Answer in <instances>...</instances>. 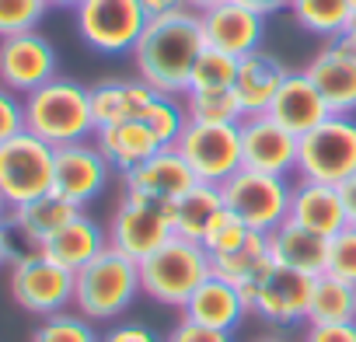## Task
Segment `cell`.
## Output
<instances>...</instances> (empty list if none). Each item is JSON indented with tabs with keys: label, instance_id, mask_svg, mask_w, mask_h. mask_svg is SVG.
<instances>
[{
	"label": "cell",
	"instance_id": "obj_1",
	"mask_svg": "<svg viewBox=\"0 0 356 342\" xmlns=\"http://www.w3.org/2000/svg\"><path fill=\"white\" fill-rule=\"evenodd\" d=\"M203 46L207 42H203L200 15L186 8L164 18H150L129 56H133L136 77L147 81L157 95L182 98L189 91V74Z\"/></svg>",
	"mask_w": 356,
	"mask_h": 342
},
{
	"label": "cell",
	"instance_id": "obj_2",
	"mask_svg": "<svg viewBox=\"0 0 356 342\" xmlns=\"http://www.w3.org/2000/svg\"><path fill=\"white\" fill-rule=\"evenodd\" d=\"M22 105H25V129L46 140L49 147H67L95 136L91 88H84L81 81L53 77L49 84L25 95Z\"/></svg>",
	"mask_w": 356,
	"mask_h": 342
},
{
	"label": "cell",
	"instance_id": "obj_3",
	"mask_svg": "<svg viewBox=\"0 0 356 342\" xmlns=\"http://www.w3.org/2000/svg\"><path fill=\"white\" fill-rule=\"evenodd\" d=\"M140 262L105 248L84 269L74 272V311L98 321H119L140 297Z\"/></svg>",
	"mask_w": 356,
	"mask_h": 342
},
{
	"label": "cell",
	"instance_id": "obj_4",
	"mask_svg": "<svg viewBox=\"0 0 356 342\" xmlns=\"http://www.w3.org/2000/svg\"><path fill=\"white\" fill-rule=\"evenodd\" d=\"M210 276H213L210 252L200 241L178 238V234L168 238L154 255H147L140 262L143 297L161 304V307H178V311L186 307V300L196 293V286Z\"/></svg>",
	"mask_w": 356,
	"mask_h": 342
},
{
	"label": "cell",
	"instance_id": "obj_5",
	"mask_svg": "<svg viewBox=\"0 0 356 342\" xmlns=\"http://www.w3.org/2000/svg\"><path fill=\"white\" fill-rule=\"evenodd\" d=\"M349 175H356V115H328L300 136L293 179L342 186Z\"/></svg>",
	"mask_w": 356,
	"mask_h": 342
},
{
	"label": "cell",
	"instance_id": "obj_6",
	"mask_svg": "<svg viewBox=\"0 0 356 342\" xmlns=\"http://www.w3.org/2000/svg\"><path fill=\"white\" fill-rule=\"evenodd\" d=\"M53 161L56 147L29 129L0 143V196L11 210L53 193Z\"/></svg>",
	"mask_w": 356,
	"mask_h": 342
},
{
	"label": "cell",
	"instance_id": "obj_7",
	"mask_svg": "<svg viewBox=\"0 0 356 342\" xmlns=\"http://www.w3.org/2000/svg\"><path fill=\"white\" fill-rule=\"evenodd\" d=\"M8 290H11V300L35 318H49L74 307V272L56 266L35 248H25L15 255Z\"/></svg>",
	"mask_w": 356,
	"mask_h": 342
},
{
	"label": "cell",
	"instance_id": "obj_8",
	"mask_svg": "<svg viewBox=\"0 0 356 342\" xmlns=\"http://www.w3.org/2000/svg\"><path fill=\"white\" fill-rule=\"evenodd\" d=\"M77 35L88 49L102 56L133 53L147 28V11L140 0H84L74 11Z\"/></svg>",
	"mask_w": 356,
	"mask_h": 342
},
{
	"label": "cell",
	"instance_id": "obj_9",
	"mask_svg": "<svg viewBox=\"0 0 356 342\" xmlns=\"http://www.w3.org/2000/svg\"><path fill=\"white\" fill-rule=\"evenodd\" d=\"M290 193H293L290 179L262 175V171H252V168H241L238 175H231L220 186L224 206L234 217H241L252 231H262V234H269L290 217Z\"/></svg>",
	"mask_w": 356,
	"mask_h": 342
},
{
	"label": "cell",
	"instance_id": "obj_10",
	"mask_svg": "<svg viewBox=\"0 0 356 342\" xmlns=\"http://www.w3.org/2000/svg\"><path fill=\"white\" fill-rule=\"evenodd\" d=\"M175 147L193 168L196 182H203V186L220 189L231 175H238L245 168L241 164V122H224V126L189 122Z\"/></svg>",
	"mask_w": 356,
	"mask_h": 342
},
{
	"label": "cell",
	"instance_id": "obj_11",
	"mask_svg": "<svg viewBox=\"0 0 356 342\" xmlns=\"http://www.w3.org/2000/svg\"><path fill=\"white\" fill-rule=\"evenodd\" d=\"M108 248L129 255L133 262H143L154 255L168 238H175L171 227V203H157L147 196H126L119 200L115 213L108 217Z\"/></svg>",
	"mask_w": 356,
	"mask_h": 342
},
{
	"label": "cell",
	"instance_id": "obj_12",
	"mask_svg": "<svg viewBox=\"0 0 356 342\" xmlns=\"http://www.w3.org/2000/svg\"><path fill=\"white\" fill-rule=\"evenodd\" d=\"M115 175V168L105 161V154L98 150L95 140H81V143H67L56 147V161H53V193L63 196L74 206H88L95 203L105 189L108 179Z\"/></svg>",
	"mask_w": 356,
	"mask_h": 342
},
{
	"label": "cell",
	"instance_id": "obj_13",
	"mask_svg": "<svg viewBox=\"0 0 356 342\" xmlns=\"http://www.w3.org/2000/svg\"><path fill=\"white\" fill-rule=\"evenodd\" d=\"M56 67H60V56L39 28L0 39V84L22 98L49 84L53 77H60Z\"/></svg>",
	"mask_w": 356,
	"mask_h": 342
},
{
	"label": "cell",
	"instance_id": "obj_14",
	"mask_svg": "<svg viewBox=\"0 0 356 342\" xmlns=\"http://www.w3.org/2000/svg\"><path fill=\"white\" fill-rule=\"evenodd\" d=\"M311 290H314V276H304V272H293V269H283V266L273 262L262 272V279L255 283L252 314L262 318L273 328L307 325Z\"/></svg>",
	"mask_w": 356,
	"mask_h": 342
},
{
	"label": "cell",
	"instance_id": "obj_15",
	"mask_svg": "<svg viewBox=\"0 0 356 342\" xmlns=\"http://www.w3.org/2000/svg\"><path fill=\"white\" fill-rule=\"evenodd\" d=\"M297 147L300 136L283 129L269 112L241 119V164L262 175L293 179L297 175Z\"/></svg>",
	"mask_w": 356,
	"mask_h": 342
},
{
	"label": "cell",
	"instance_id": "obj_16",
	"mask_svg": "<svg viewBox=\"0 0 356 342\" xmlns=\"http://www.w3.org/2000/svg\"><path fill=\"white\" fill-rule=\"evenodd\" d=\"M304 74L321 91L332 115H356V49L346 39L325 42L304 63Z\"/></svg>",
	"mask_w": 356,
	"mask_h": 342
},
{
	"label": "cell",
	"instance_id": "obj_17",
	"mask_svg": "<svg viewBox=\"0 0 356 342\" xmlns=\"http://www.w3.org/2000/svg\"><path fill=\"white\" fill-rule=\"evenodd\" d=\"M193 186H196V175L186 164V157L178 154V147H161L154 157H147L143 164L129 168L122 175L126 196H147V200H157V203H175Z\"/></svg>",
	"mask_w": 356,
	"mask_h": 342
},
{
	"label": "cell",
	"instance_id": "obj_18",
	"mask_svg": "<svg viewBox=\"0 0 356 342\" xmlns=\"http://www.w3.org/2000/svg\"><path fill=\"white\" fill-rule=\"evenodd\" d=\"M200 25H203V42L210 49H220L238 60L262 49V39H266V18L234 4V0L200 15Z\"/></svg>",
	"mask_w": 356,
	"mask_h": 342
},
{
	"label": "cell",
	"instance_id": "obj_19",
	"mask_svg": "<svg viewBox=\"0 0 356 342\" xmlns=\"http://www.w3.org/2000/svg\"><path fill=\"white\" fill-rule=\"evenodd\" d=\"M182 318L193 321V325H203V328H213V332H227L234 335L241 328V321L248 318V307L238 293V286L231 279H220V276H210L196 286V293L186 300L182 307Z\"/></svg>",
	"mask_w": 356,
	"mask_h": 342
},
{
	"label": "cell",
	"instance_id": "obj_20",
	"mask_svg": "<svg viewBox=\"0 0 356 342\" xmlns=\"http://www.w3.org/2000/svg\"><path fill=\"white\" fill-rule=\"evenodd\" d=\"M269 115H273L283 129H290L293 136H304V133H311L314 126H321L332 112H328L321 91L311 84V77H307L304 70H290L286 81L280 84L273 105H269Z\"/></svg>",
	"mask_w": 356,
	"mask_h": 342
},
{
	"label": "cell",
	"instance_id": "obj_21",
	"mask_svg": "<svg viewBox=\"0 0 356 342\" xmlns=\"http://www.w3.org/2000/svg\"><path fill=\"white\" fill-rule=\"evenodd\" d=\"M293 224L321 234V238H332L346 227V210H342V200H339V186H325V182H307V179H297L293 182V193H290V217Z\"/></svg>",
	"mask_w": 356,
	"mask_h": 342
},
{
	"label": "cell",
	"instance_id": "obj_22",
	"mask_svg": "<svg viewBox=\"0 0 356 342\" xmlns=\"http://www.w3.org/2000/svg\"><path fill=\"white\" fill-rule=\"evenodd\" d=\"M154 98H157V91L140 77H108V81L91 84L95 129L112 126V122H126V119H140Z\"/></svg>",
	"mask_w": 356,
	"mask_h": 342
},
{
	"label": "cell",
	"instance_id": "obj_23",
	"mask_svg": "<svg viewBox=\"0 0 356 342\" xmlns=\"http://www.w3.org/2000/svg\"><path fill=\"white\" fill-rule=\"evenodd\" d=\"M77 213H81V206L67 203V200L56 196V193H46V196H39V200H32V203H25V206H15V210L8 213V227H11V234H15L25 248H42V245H46L56 231H63Z\"/></svg>",
	"mask_w": 356,
	"mask_h": 342
},
{
	"label": "cell",
	"instance_id": "obj_24",
	"mask_svg": "<svg viewBox=\"0 0 356 342\" xmlns=\"http://www.w3.org/2000/svg\"><path fill=\"white\" fill-rule=\"evenodd\" d=\"M269 259L283 269H293V272H304V276H321L325 266H328V238L293 224V220H283L280 227H273L269 234Z\"/></svg>",
	"mask_w": 356,
	"mask_h": 342
},
{
	"label": "cell",
	"instance_id": "obj_25",
	"mask_svg": "<svg viewBox=\"0 0 356 342\" xmlns=\"http://www.w3.org/2000/svg\"><path fill=\"white\" fill-rule=\"evenodd\" d=\"M286 67L280 56L266 53V49H255L248 56L238 60V81H234V95L245 108V115H262L269 112L280 84L286 81Z\"/></svg>",
	"mask_w": 356,
	"mask_h": 342
},
{
	"label": "cell",
	"instance_id": "obj_26",
	"mask_svg": "<svg viewBox=\"0 0 356 342\" xmlns=\"http://www.w3.org/2000/svg\"><path fill=\"white\" fill-rule=\"evenodd\" d=\"M105 248H108V231H105L95 217H88V213L81 210L63 231H56V234H53L42 248H35V252H42V255L53 259L56 266L77 272V269H84L91 259H98Z\"/></svg>",
	"mask_w": 356,
	"mask_h": 342
},
{
	"label": "cell",
	"instance_id": "obj_27",
	"mask_svg": "<svg viewBox=\"0 0 356 342\" xmlns=\"http://www.w3.org/2000/svg\"><path fill=\"white\" fill-rule=\"evenodd\" d=\"M91 140L98 143V150L105 154V161L119 171V175H126L129 168L143 164L147 157H154L161 150V140L150 133V126L143 119H126V122L102 126V129H95Z\"/></svg>",
	"mask_w": 356,
	"mask_h": 342
},
{
	"label": "cell",
	"instance_id": "obj_28",
	"mask_svg": "<svg viewBox=\"0 0 356 342\" xmlns=\"http://www.w3.org/2000/svg\"><path fill=\"white\" fill-rule=\"evenodd\" d=\"M220 210H224L220 189L196 182L186 196H178L171 203V227H175L178 238H189V241H200L203 245V234H207V227L213 224V217Z\"/></svg>",
	"mask_w": 356,
	"mask_h": 342
},
{
	"label": "cell",
	"instance_id": "obj_29",
	"mask_svg": "<svg viewBox=\"0 0 356 342\" xmlns=\"http://www.w3.org/2000/svg\"><path fill=\"white\" fill-rule=\"evenodd\" d=\"M210 266H213V276L231 279L234 286L252 283V279H259V276L273 266V259H269V238H266L262 231H252L234 252L213 255Z\"/></svg>",
	"mask_w": 356,
	"mask_h": 342
},
{
	"label": "cell",
	"instance_id": "obj_30",
	"mask_svg": "<svg viewBox=\"0 0 356 342\" xmlns=\"http://www.w3.org/2000/svg\"><path fill=\"white\" fill-rule=\"evenodd\" d=\"M307 321L311 325H332V321H356V286L321 272L314 276V290H311V307H307Z\"/></svg>",
	"mask_w": 356,
	"mask_h": 342
},
{
	"label": "cell",
	"instance_id": "obj_31",
	"mask_svg": "<svg viewBox=\"0 0 356 342\" xmlns=\"http://www.w3.org/2000/svg\"><path fill=\"white\" fill-rule=\"evenodd\" d=\"M353 8H356V0H290L293 22L304 32H311V35H318L325 42L342 39Z\"/></svg>",
	"mask_w": 356,
	"mask_h": 342
},
{
	"label": "cell",
	"instance_id": "obj_32",
	"mask_svg": "<svg viewBox=\"0 0 356 342\" xmlns=\"http://www.w3.org/2000/svg\"><path fill=\"white\" fill-rule=\"evenodd\" d=\"M182 105H186L189 122L224 126V122H241L245 119V108H241L234 88H227V91H186Z\"/></svg>",
	"mask_w": 356,
	"mask_h": 342
},
{
	"label": "cell",
	"instance_id": "obj_33",
	"mask_svg": "<svg viewBox=\"0 0 356 342\" xmlns=\"http://www.w3.org/2000/svg\"><path fill=\"white\" fill-rule=\"evenodd\" d=\"M234 81H238V56L203 46L189 74V91H227L234 88Z\"/></svg>",
	"mask_w": 356,
	"mask_h": 342
},
{
	"label": "cell",
	"instance_id": "obj_34",
	"mask_svg": "<svg viewBox=\"0 0 356 342\" xmlns=\"http://www.w3.org/2000/svg\"><path fill=\"white\" fill-rule=\"evenodd\" d=\"M32 342H102V332L95 328L91 318H84L81 311H60L39 321V328L32 332Z\"/></svg>",
	"mask_w": 356,
	"mask_h": 342
},
{
	"label": "cell",
	"instance_id": "obj_35",
	"mask_svg": "<svg viewBox=\"0 0 356 342\" xmlns=\"http://www.w3.org/2000/svg\"><path fill=\"white\" fill-rule=\"evenodd\" d=\"M140 119L150 126V133L161 140V147H175L178 136H182L186 126H189L186 105H182V98H175V95H157Z\"/></svg>",
	"mask_w": 356,
	"mask_h": 342
},
{
	"label": "cell",
	"instance_id": "obj_36",
	"mask_svg": "<svg viewBox=\"0 0 356 342\" xmlns=\"http://www.w3.org/2000/svg\"><path fill=\"white\" fill-rule=\"evenodd\" d=\"M46 11H49L46 0H0V39L35 32Z\"/></svg>",
	"mask_w": 356,
	"mask_h": 342
},
{
	"label": "cell",
	"instance_id": "obj_37",
	"mask_svg": "<svg viewBox=\"0 0 356 342\" xmlns=\"http://www.w3.org/2000/svg\"><path fill=\"white\" fill-rule=\"evenodd\" d=\"M248 234H252V227L224 206V210L213 217V224L207 227V234H203V248L210 252V259H213V255H227V252H234Z\"/></svg>",
	"mask_w": 356,
	"mask_h": 342
},
{
	"label": "cell",
	"instance_id": "obj_38",
	"mask_svg": "<svg viewBox=\"0 0 356 342\" xmlns=\"http://www.w3.org/2000/svg\"><path fill=\"white\" fill-rule=\"evenodd\" d=\"M325 272H332V276H339V279L356 286V227L346 224L339 234L328 238V266H325Z\"/></svg>",
	"mask_w": 356,
	"mask_h": 342
},
{
	"label": "cell",
	"instance_id": "obj_39",
	"mask_svg": "<svg viewBox=\"0 0 356 342\" xmlns=\"http://www.w3.org/2000/svg\"><path fill=\"white\" fill-rule=\"evenodd\" d=\"M25 129V105H22V95L8 91L0 84V143H8L11 136H18Z\"/></svg>",
	"mask_w": 356,
	"mask_h": 342
},
{
	"label": "cell",
	"instance_id": "obj_40",
	"mask_svg": "<svg viewBox=\"0 0 356 342\" xmlns=\"http://www.w3.org/2000/svg\"><path fill=\"white\" fill-rule=\"evenodd\" d=\"M102 342H164V335L143 321H112L108 332H102Z\"/></svg>",
	"mask_w": 356,
	"mask_h": 342
},
{
	"label": "cell",
	"instance_id": "obj_41",
	"mask_svg": "<svg viewBox=\"0 0 356 342\" xmlns=\"http://www.w3.org/2000/svg\"><path fill=\"white\" fill-rule=\"evenodd\" d=\"M300 342H356V321H332V325H304Z\"/></svg>",
	"mask_w": 356,
	"mask_h": 342
},
{
	"label": "cell",
	"instance_id": "obj_42",
	"mask_svg": "<svg viewBox=\"0 0 356 342\" xmlns=\"http://www.w3.org/2000/svg\"><path fill=\"white\" fill-rule=\"evenodd\" d=\"M164 342H234V335H227V332H213V328H203V325H193V321H178L168 335H164Z\"/></svg>",
	"mask_w": 356,
	"mask_h": 342
},
{
	"label": "cell",
	"instance_id": "obj_43",
	"mask_svg": "<svg viewBox=\"0 0 356 342\" xmlns=\"http://www.w3.org/2000/svg\"><path fill=\"white\" fill-rule=\"evenodd\" d=\"M339 200H342V210H346V224L356 227V175H349L339 186Z\"/></svg>",
	"mask_w": 356,
	"mask_h": 342
},
{
	"label": "cell",
	"instance_id": "obj_44",
	"mask_svg": "<svg viewBox=\"0 0 356 342\" xmlns=\"http://www.w3.org/2000/svg\"><path fill=\"white\" fill-rule=\"evenodd\" d=\"M143 11H147V22L150 18H164V15H175V11H186V0H140Z\"/></svg>",
	"mask_w": 356,
	"mask_h": 342
},
{
	"label": "cell",
	"instance_id": "obj_45",
	"mask_svg": "<svg viewBox=\"0 0 356 342\" xmlns=\"http://www.w3.org/2000/svg\"><path fill=\"white\" fill-rule=\"evenodd\" d=\"M234 4H241V8H248V11L262 15V18L280 15V11H290V0H234Z\"/></svg>",
	"mask_w": 356,
	"mask_h": 342
},
{
	"label": "cell",
	"instance_id": "obj_46",
	"mask_svg": "<svg viewBox=\"0 0 356 342\" xmlns=\"http://www.w3.org/2000/svg\"><path fill=\"white\" fill-rule=\"evenodd\" d=\"M15 238H11V227L8 224H0V269H4V266H11L15 262Z\"/></svg>",
	"mask_w": 356,
	"mask_h": 342
},
{
	"label": "cell",
	"instance_id": "obj_47",
	"mask_svg": "<svg viewBox=\"0 0 356 342\" xmlns=\"http://www.w3.org/2000/svg\"><path fill=\"white\" fill-rule=\"evenodd\" d=\"M220 4H227V0H186V8L196 11V15H207V11H213V8H220Z\"/></svg>",
	"mask_w": 356,
	"mask_h": 342
},
{
	"label": "cell",
	"instance_id": "obj_48",
	"mask_svg": "<svg viewBox=\"0 0 356 342\" xmlns=\"http://www.w3.org/2000/svg\"><path fill=\"white\" fill-rule=\"evenodd\" d=\"M342 39L356 49V8H353V15H349V25H346V32H342Z\"/></svg>",
	"mask_w": 356,
	"mask_h": 342
},
{
	"label": "cell",
	"instance_id": "obj_49",
	"mask_svg": "<svg viewBox=\"0 0 356 342\" xmlns=\"http://www.w3.org/2000/svg\"><path fill=\"white\" fill-rule=\"evenodd\" d=\"M46 4H49V8H60V11H77L84 0H46Z\"/></svg>",
	"mask_w": 356,
	"mask_h": 342
},
{
	"label": "cell",
	"instance_id": "obj_50",
	"mask_svg": "<svg viewBox=\"0 0 356 342\" xmlns=\"http://www.w3.org/2000/svg\"><path fill=\"white\" fill-rule=\"evenodd\" d=\"M252 342H290V339H283V335H259V339H252Z\"/></svg>",
	"mask_w": 356,
	"mask_h": 342
},
{
	"label": "cell",
	"instance_id": "obj_51",
	"mask_svg": "<svg viewBox=\"0 0 356 342\" xmlns=\"http://www.w3.org/2000/svg\"><path fill=\"white\" fill-rule=\"evenodd\" d=\"M8 213H11V206L4 203V196H0V224H8Z\"/></svg>",
	"mask_w": 356,
	"mask_h": 342
}]
</instances>
